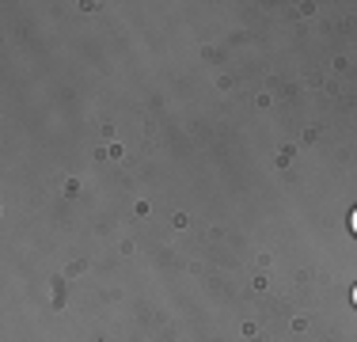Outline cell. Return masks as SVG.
Segmentation results:
<instances>
[{"label":"cell","instance_id":"6da1fadb","mask_svg":"<svg viewBox=\"0 0 357 342\" xmlns=\"http://www.w3.org/2000/svg\"><path fill=\"white\" fill-rule=\"evenodd\" d=\"M350 232H354V236H357V209H354V213H350Z\"/></svg>","mask_w":357,"mask_h":342},{"label":"cell","instance_id":"7a4b0ae2","mask_svg":"<svg viewBox=\"0 0 357 342\" xmlns=\"http://www.w3.org/2000/svg\"><path fill=\"white\" fill-rule=\"evenodd\" d=\"M354 304H357V285H354Z\"/></svg>","mask_w":357,"mask_h":342}]
</instances>
